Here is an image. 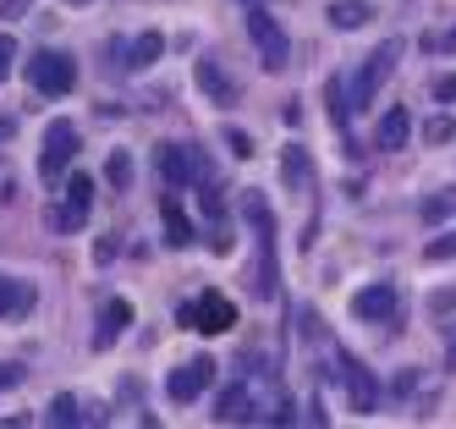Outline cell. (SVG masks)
Returning <instances> with one entry per match:
<instances>
[{"label":"cell","instance_id":"6da1fadb","mask_svg":"<svg viewBox=\"0 0 456 429\" xmlns=\"http://www.w3.org/2000/svg\"><path fill=\"white\" fill-rule=\"evenodd\" d=\"M248 39H253V55L265 72H286L291 66V39H286V28L265 12V6H253L248 0Z\"/></svg>","mask_w":456,"mask_h":429},{"label":"cell","instance_id":"7a4b0ae2","mask_svg":"<svg viewBox=\"0 0 456 429\" xmlns=\"http://www.w3.org/2000/svg\"><path fill=\"white\" fill-rule=\"evenodd\" d=\"M396 61H402V39H385V45H379V50L363 61V72L352 78V88H346V105H352V111H369V105H374V94L385 88V78L396 72Z\"/></svg>","mask_w":456,"mask_h":429},{"label":"cell","instance_id":"3957f363","mask_svg":"<svg viewBox=\"0 0 456 429\" xmlns=\"http://www.w3.org/2000/svg\"><path fill=\"white\" fill-rule=\"evenodd\" d=\"M242 215L253 220V237H258V253H265V264H258V297H275V220H270V204L265 193H242Z\"/></svg>","mask_w":456,"mask_h":429},{"label":"cell","instance_id":"277c9868","mask_svg":"<svg viewBox=\"0 0 456 429\" xmlns=\"http://www.w3.org/2000/svg\"><path fill=\"white\" fill-rule=\"evenodd\" d=\"M182 325L187 330H199V336H225V330L237 325V303L225 292H204L199 303H187L182 309Z\"/></svg>","mask_w":456,"mask_h":429},{"label":"cell","instance_id":"5b68a950","mask_svg":"<svg viewBox=\"0 0 456 429\" xmlns=\"http://www.w3.org/2000/svg\"><path fill=\"white\" fill-rule=\"evenodd\" d=\"M28 83H34L39 94H50V99H61V94H72V83H77V61L61 55V50H39L34 61H28Z\"/></svg>","mask_w":456,"mask_h":429},{"label":"cell","instance_id":"8992f818","mask_svg":"<svg viewBox=\"0 0 456 429\" xmlns=\"http://www.w3.org/2000/svg\"><path fill=\"white\" fill-rule=\"evenodd\" d=\"M72 160H77V127L61 116V121H50V127H45V154H39L45 182H61V177L72 171Z\"/></svg>","mask_w":456,"mask_h":429},{"label":"cell","instance_id":"52a82bcc","mask_svg":"<svg viewBox=\"0 0 456 429\" xmlns=\"http://www.w3.org/2000/svg\"><path fill=\"white\" fill-rule=\"evenodd\" d=\"M154 171L166 187H187V182H204V154L192 144H159L154 149Z\"/></svg>","mask_w":456,"mask_h":429},{"label":"cell","instance_id":"ba28073f","mask_svg":"<svg viewBox=\"0 0 456 429\" xmlns=\"http://www.w3.org/2000/svg\"><path fill=\"white\" fill-rule=\"evenodd\" d=\"M209 380H215V358H187L182 369H171L166 391H171V402H199Z\"/></svg>","mask_w":456,"mask_h":429},{"label":"cell","instance_id":"9c48e42d","mask_svg":"<svg viewBox=\"0 0 456 429\" xmlns=\"http://www.w3.org/2000/svg\"><path fill=\"white\" fill-rule=\"evenodd\" d=\"M336 375L346 380V391H352V413H374V402H379V385H374V375L357 363L352 352H336Z\"/></svg>","mask_w":456,"mask_h":429},{"label":"cell","instance_id":"30bf717a","mask_svg":"<svg viewBox=\"0 0 456 429\" xmlns=\"http://www.w3.org/2000/svg\"><path fill=\"white\" fill-rule=\"evenodd\" d=\"M61 193H67V198H61V210H55V226H61V231H77V226L88 220V210H94V182L77 171Z\"/></svg>","mask_w":456,"mask_h":429},{"label":"cell","instance_id":"8fae6325","mask_svg":"<svg viewBox=\"0 0 456 429\" xmlns=\"http://www.w3.org/2000/svg\"><path fill=\"white\" fill-rule=\"evenodd\" d=\"M352 314H357V319H374V325L396 319V286H390V281H374V286H363V292L352 297Z\"/></svg>","mask_w":456,"mask_h":429},{"label":"cell","instance_id":"7c38bea8","mask_svg":"<svg viewBox=\"0 0 456 429\" xmlns=\"http://www.w3.org/2000/svg\"><path fill=\"white\" fill-rule=\"evenodd\" d=\"M126 325H133V303H126V297H110V303L100 309V330H94V347H116V336H121V330Z\"/></svg>","mask_w":456,"mask_h":429},{"label":"cell","instance_id":"4fadbf2b","mask_svg":"<svg viewBox=\"0 0 456 429\" xmlns=\"http://www.w3.org/2000/svg\"><path fill=\"white\" fill-rule=\"evenodd\" d=\"M22 314H34V281L0 276V319H22Z\"/></svg>","mask_w":456,"mask_h":429},{"label":"cell","instance_id":"5bb4252c","mask_svg":"<svg viewBox=\"0 0 456 429\" xmlns=\"http://www.w3.org/2000/svg\"><path fill=\"white\" fill-rule=\"evenodd\" d=\"M199 88L215 99V105H237V83L225 78V66H220V61H209V55L199 61Z\"/></svg>","mask_w":456,"mask_h":429},{"label":"cell","instance_id":"9a60e30c","mask_svg":"<svg viewBox=\"0 0 456 429\" xmlns=\"http://www.w3.org/2000/svg\"><path fill=\"white\" fill-rule=\"evenodd\" d=\"M215 418H220V424H248V418H258V408H253V385H232V391H225Z\"/></svg>","mask_w":456,"mask_h":429},{"label":"cell","instance_id":"2e32d148","mask_svg":"<svg viewBox=\"0 0 456 429\" xmlns=\"http://www.w3.org/2000/svg\"><path fill=\"white\" fill-rule=\"evenodd\" d=\"M159 220H166V243L171 248H187L192 243V226H187V215H182L176 198H159Z\"/></svg>","mask_w":456,"mask_h":429},{"label":"cell","instance_id":"e0dca14e","mask_svg":"<svg viewBox=\"0 0 456 429\" xmlns=\"http://www.w3.org/2000/svg\"><path fill=\"white\" fill-rule=\"evenodd\" d=\"M407 127H412L407 111H402V105H390L385 121H379V132H374V144H379V149H402V144H407Z\"/></svg>","mask_w":456,"mask_h":429},{"label":"cell","instance_id":"ac0fdd59","mask_svg":"<svg viewBox=\"0 0 456 429\" xmlns=\"http://www.w3.org/2000/svg\"><path fill=\"white\" fill-rule=\"evenodd\" d=\"M324 17H330L341 33H352V28H363V22L374 17V6H369V0H336V6L324 12Z\"/></svg>","mask_w":456,"mask_h":429},{"label":"cell","instance_id":"d6986e66","mask_svg":"<svg viewBox=\"0 0 456 429\" xmlns=\"http://www.w3.org/2000/svg\"><path fill=\"white\" fill-rule=\"evenodd\" d=\"M159 50H166V39H159V33H138L133 50H126V66H138V72H143V66L159 61Z\"/></svg>","mask_w":456,"mask_h":429},{"label":"cell","instance_id":"ffe728a7","mask_svg":"<svg viewBox=\"0 0 456 429\" xmlns=\"http://www.w3.org/2000/svg\"><path fill=\"white\" fill-rule=\"evenodd\" d=\"M451 215H456V187H440V193L423 198V220H429V226H440V220H451Z\"/></svg>","mask_w":456,"mask_h":429},{"label":"cell","instance_id":"44dd1931","mask_svg":"<svg viewBox=\"0 0 456 429\" xmlns=\"http://www.w3.org/2000/svg\"><path fill=\"white\" fill-rule=\"evenodd\" d=\"M281 171H286V182H291V187H297V182L308 187V177H314V165H308V154H303V149H286V165H281Z\"/></svg>","mask_w":456,"mask_h":429},{"label":"cell","instance_id":"7402d4cb","mask_svg":"<svg viewBox=\"0 0 456 429\" xmlns=\"http://www.w3.org/2000/svg\"><path fill=\"white\" fill-rule=\"evenodd\" d=\"M77 418H94V413H83L72 396H55L50 402V424H77Z\"/></svg>","mask_w":456,"mask_h":429},{"label":"cell","instance_id":"603a6c76","mask_svg":"<svg viewBox=\"0 0 456 429\" xmlns=\"http://www.w3.org/2000/svg\"><path fill=\"white\" fill-rule=\"evenodd\" d=\"M105 177H110L116 187H126V182H133V154L116 149V154H110V165H105Z\"/></svg>","mask_w":456,"mask_h":429},{"label":"cell","instance_id":"cb8c5ba5","mask_svg":"<svg viewBox=\"0 0 456 429\" xmlns=\"http://www.w3.org/2000/svg\"><path fill=\"white\" fill-rule=\"evenodd\" d=\"M330 116H336V127H346V116H352V105H346V88H341V78H330Z\"/></svg>","mask_w":456,"mask_h":429},{"label":"cell","instance_id":"d4e9b609","mask_svg":"<svg viewBox=\"0 0 456 429\" xmlns=\"http://www.w3.org/2000/svg\"><path fill=\"white\" fill-rule=\"evenodd\" d=\"M12 61H17V39H12V33H0V83H6Z\"/></svg>","mask_w":456,"mask_h":429},{"label":"cell","instance_id":"484cf974","mask_svg":"<svg viewBox=\"0 0 456 429\" xmlns=\"http://www.w3.org/2000/svg\"><path fill=\"white\" fill-rule=\"evenodd\" d=\"M429 259H456V231H451V237H435V243H429Z\"/></svg>","mask_w":456,"mask_h":429},{"label":"cell","instance_id":"4316f807","mask_svg":"<svg viewBox=\"0 0 456 429\" xmlns=\"http://www.w3.org/2000/svg\"><path fill=\"white\" fill-rule=\"evenodd\" d=\"M22 385V363H0V391H12Z\"/></svg>","mask_w":456,"mask_h":429},{"label":"cell","instance_id":"83f0119b","mask_svg":"<svg viewBox=\"0 0 456 429\" xmlns=\"http://www.w3.org/2000/svg\"><path fill=\"white\" fill-rule=\"evenodd\" d=\"M429 309H435V314H445V309H456V286H445V292H435V297H429Z\"/></svg>","mask_w":456,"mask_h":429},{"label":"cell","instance_id":"f1b7e54d","mask_svg":"<svg viewBox=\"0 0 456 429\" xmlns=\"http://www.w3.org/2000/svg\"><path fill=\"white\" fill-rule=\"evenodd\" d=\"M451 132H456V127H451L445 116H435V121H429V144H445V138H451Z\"/></svg>","mask_w":456,"mask_h":429},{"label":"cell","instance_id":"f546056e","mask_svg":"<svg viewBox=\"0 0 456 429\" xmlns=\"http://www.w3.org/2000/svg\"><path fill=\"white\" fill-rule=\"evenodd\" d=\"M225 144H232V154H237V160H248V154H253V149H248V138H242V132H237V127H232V132H225Z\"/></svg>","mask_w":456,"mask_h":429},{"label":"cell","instance_id":"4dcf8cb0","mask_svg":"<svg viewBox=\"0 0 456 429\" xmlns=\"http://www.w3.org/2000/svg\"><path fill=\"white\" fill-rule=\"evenodd\" d=\"M435 99H456V78H440L435 83Z\"/></svg>","mask_w":456,"mask_h":429},{"label":"cell","instance_id":"1f68e13d","mask_svg":"<svg viewBox=\"0 0 456 429\" xmlns=\"http://www.w3.org/2000/svg\"><path fill=\"white\" fill-rule=\"evenodd\" d=\"M451 369H456V325H451Z\"/></svg>","mask_w":456,"mask_h":429},{"label":"cell","instance_id":"d6a6232c","mask_svg":"<svg viewBox=\"0 0 456 429\" xmlns=\"http://www.w3.org/2000/svg\"><path fill=\"white\" fill-rule=\"evenodd\" d=\"M0 138H12V121H0Z\"/></svg>","mask_w":456,"mask_h":429}]
</instances>
